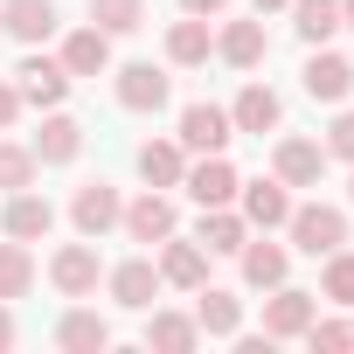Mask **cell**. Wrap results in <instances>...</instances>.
<instances>
[{
    "label": "cell",
    "mask_w": 354,
    "mask_h": 354,
    "mask_svg": "<svg viewBox=\"0 0 354 354\" xmlns=\"http://www.w3.org/2000/svg\"><path fill=\"white\" fill-rule=\"evenodd\" d=\"M243 236H250V223H243L230 202H223V209H202V250H209V257H236Z\"/></svg>",
    "instance_id": "obj_24"
},
{
    "label": "cell",
    "mask_w": 354,
    "mask_h": 354,
    "mask_svg": "<svg viewBox=\"0 0 354 354\" xmlns=\"http://www.w3.org/2000/svg\"><path fill=\"white\" fill-rule=\"evenodd\" d=\"M236 257H243V285H257V292L285 285V264H292V257H285V243H250V236H243V250H236Z\"/></svg>",
    "instance_id": "obj_26"
},
{
    "label": "cell",
    "mask_w": 354,
    "mask_h": 354,
    "mask_svg": "<svg viewBox=\"0 0 354 354\" xmlns=\"http://www.w3.org/2000/svg\"><path fill=\"white\" fill-rule=\"evenodd\" d=\"M278 118H285V97H278L271 84H243L236 104H230V125H236V132H257V139L278 132Z\"/></svg>",
    "instance_id": "obj_11"
},
{
    "label": "cell",
    "mask_w": 354,
    "mask_h": 354,
    "mask_svg": "<svg viewBox=\"0 0 354 354\" xmlns=\"http://www.w3.org/2000/svg\"><path fill=\"white\" fill-rule=\"evenodd\" d=\"M230 139H236V125H230L223 104H188L181 111V153H223Z\"/></svg>",
    "instance_id": "obj_5"
},
{
    "label": "cell",
    "mask_w": 354,
    "mask_h": 354,
    "mask_svg": "<svg viewBox=\"0 0 354 354\" xmlns=\"http://www.w3.org/2000/svg\"><path fill=\"white\" fill-rule=\"evenodd\" d=\"M223 8H230V0H181V15H202V21H209V15H223Z\"/></svg>",
    "instance_id": "obj_36"
},
{
    "label": "cell",
    "mask_w": 354,
    "mask_h": 354,
    "mask_svg": "<svg viewBox=\"0 0 354 354\" xmlns=\"http://www.w3.org/2000/svg\"><path fill=\"white\" fill-rule=\"evenodd\" d=\"M306 340H313L319 354H347V347H354V326H347V319H319V313H313Z\"/></svg>",
    "instance_id": "obj_33"
},
{
    "label": "cell",
    "mask_w": 354,
    "mask_h": 354,
    "mask_svg": "<svg viewBox=\"0 0 354 354\" xmlns=\"http://www.w3.org/2000/svg\"><path fill=\"white\" fill-rule=\"evenodd\" d=\"M319 299H333V306H354V250H326V278H319Z\"/></svg>",
    "instance_id": "obj_32"
},
{
    "label": "cell",
    "mask_w": 354,
    "mask_h": 354,
    "mask_svg": "<svg viewBox=\"0 0 354 354\" xmlns=\"http://www.w3.org/2000/svg\"><path fill=\"white\" fill-rule=\"evenodd\" d=\"M97 278H104V264H97V243H91V236H84V243H63V250L49 257V285H56L63 299H91Z\"/></svg>",
    "instance_id": "obj_2"
},
{
    "label": "cell",
    "mask_w": 354,
    "mask_h": 354,
    "mask_svg": "<svg viewBox=\"0 0 354 354\" xmlns=\"http://www.w3.org/2000/svg\"><path fill=\"white\" fill-rule=\"evenodd\" d=\"M0 230H8V236H21V243L49 236V230H56V209H49V195H35V188H15V195H8V209H0Z\"/></svg>",
    "instance_id": "obj_9"
},
{
    "label": "cell",
    "mask_w": 354,
    "mask_h": 354,
    "mask_svg": "<svg viewBox=\"0 0 354 354\" xmlns=\"http://www.w3.org/2000/svg\"><path fill=\"white\" fill-rule=\"evenodd\" d=\"M15 77H21V104H42V111H56V104L70 97V70H63V56H56V63H49V56H28Z\"/></svg>",
    "instance_id": "obj_10"
},
{
    "label": "cell",
    "mask_w": 354,
    "mask_h": 354,
    "mask_svg": "<svg viewBox=\"0 0 354 354\" xmlns=\"http://www.w3.org/2000/svg\"><path fill=\"white\" fill-rule=\"evenodd\" d=\"M160 285L202 292V285H209V250H202V243H181V236H167V243H160Z\"/></svg>",
    "instance_id": "obj_13"
},
{
    "label": "cell",
    "mask_w": 354,
    "mask_h": 354,
    "mask_svg": "<svg viewBox=\"0 0 354 354\" xmlns=\"http://www.w3.org/2000/svg\"><path fill=\"white\" fill-rule=\"evenodd\" d=\"M35 167H42V160H35L28 146L0 139V188H8V195H15V188H35Z\"/></svg>",
    "instance_id": "obj_31"
},
{
    "label": "cell",
    "mask_w": 354,
    "mask_h": 354,
    "mask_svg": "<svg viewBox=\"0 0 354 354\" xmlns=\"http://www.w3.org/2000/svg\"><path fill=\"white\" fill-rule=\"evenodd\" d=\"M299 77H306V97H313V104H340V97L354 91V63H347V56H333V49L306 56V70H299Z\"/></svg>",
    "instance_id": "obj_12"
},
{
    "label": "cell",
    "mask_w": 354,
    "mask_h": 354,
    "mask_svg": "<svg viewBox=\"0 0 354 354\" xmlns=\"http://www.w3.org/2000/svg\"><path fill=\"white\" fill-rule=\"evenodd\" d=\"M236 195H243V223H250V230H278V223L292 216V195H285L278 174H271V181H243Z\"/></svg>",
    "instance_id": "obj_17"
},
{
    "label": "cell",
    "mask_w": 354,
    "mask_h": 354,
    "mask_svg": "<svg viewBox=\"0 0 354 354\" xmlns=\"http://www.w3.org/2000/svg\"><path fill=\"white\" fill-rule=\"evenodd\" d=\"M118 223H125V236H132V243H167V236H174V202H167L160 188H146L139 202H125V209H118Z\"/></svg>",
    "instance_id": "obj_7"
},
{
    "label": "cell",
    "mask_w": 354,
    "mask_h": 354,
    "mask_svg": "<svg viewBox=\"0 0 354 354\" xmlns=\"http://www.w3.org/2000/svg\"><path fill=\"white\" fill-rule=\"evenodd\" d=\"M56 347H63V354H104V347H111V319L91 313V306H77V313H63Z\"/></svg>",
    "instance_id": "obj_19"
},
{
    "label": "cell",
    "mask_w": 354,
    "mask_h": 354,
    "mask_svg": "<svg viewBox=\"0 0 354 354\" xmlns=\"http://www.w3.org/2000/svg\"><path fill=\"white\" fill-rule=\"evenodd\" d=\"M132 160H139V181H146V188H181V174H188L181 139H146Z\"/></svg>",
    "instance_id": "obj_20"
},
{
    "label": "cell",
    "mask_w": 354,
    "mask_h": 354,
    "mask_svg": "<svg viewBox=\"0 0 354 354\" xmlns=\"http://www.w3.org/2000/svg\"><path fill=\"white\" fill-rule=\"evenodd\" d=\"M63 70H70V77H104V70H111V35H104V28H77V35L63 42Z\"/></svg>",
    "instance_id": "obj_23"
},
{
    "label": "cell",
    "mask_w": 354,
    "mask_h": 354,
    "mask_svg": "<svg viewBox=\"0 0 354 354\" xmlns=\"http://www.w3.org/2000/svg\"><path fill=\"white\" fill-rule=\"evenodd\" d=\"M118 104H125V111H160V104H167V70L125 63V70H118Z\"/></svg>",
    "instance_id": "obj_21"
},
{
    "label": "cell",
    "mask_w": 354,
    "mask_h": 354,
    "mask_svg": "<svg viewBox=\"0 0 354 354\" xmlns=\"http://www.w3.org/2000/svg\"><path fill=\"white\" fill-rule=\"evenodd\" d=\"M35 285V250L15 236V243H0V299H21Z\"/></svg>",
    "instance_id": "obj_29"
},
{
    "label": "cell",
    "mask_w": 354,
    "mask_h": 354,
    "mask_svg": "<svg viewBox=\"0 0 354 354\" xmlns=\"http://www.w3.org/2000/svg\"><path fill=\"white\" fill-rule=\"evenodd\" d=\"M0 347H15V313H8V299H0Z\"/></svg>",
    "instance_id": "obj_37"
},
{
    "label": "cell",
    "mask_w": 354,
    "mask_h": 354,
    "mask_svg": "<svg viewBox=\"0 0 354 354\" xmlns=\"http://www.w3.org/2000/svg\"><path fill=\"white\" fill-rule=\"evenodd\" d=\"M104 285H111V299H118L125 313H146V306L160 299V264H153V257H132V264H118Z\"/></svg>",
    "instance_id": "obj_15"
},
{
    "label": "cell",
    "mask_w": 354,
    "mask_h": 354,
    "mask_svg": "<svg viewBox=\"0 0 354 354\" xmlns=\"http://www.w3.org/2000/svg\"><path fill=\"white\" fill-rule=\"evenodd\" d=\"M313 313H319V299H313V292L271 285V299H264V340H306Z\"/></svg>",
    "instance_id": "obj_3"
},
{
    "label": "cell",
    "mask_w": 354,
    "mask_h": 354,
    "mask_svg": "<svg viewBox=\"0 0 354 354\" xmlns=\"http://www.w3.org/2000/svg\"><path fill=\"white\" fill-rule=\"evenodd\" d=\"M195 326H202L209 340H236V333H243V299H236V292H216V285H209V292L195 299Z\"/></svg>",
    "instance_id": "obj_22"
},
{
    "label": "cell",
    "mask_w": 354,
    "mask_h": 354,
    "mask_svg": "<svg viewBox=\"0 0 354 354\" xmlns=\"http://www.w3.org/2000/svg\"><path fill=\"white\" fill-rule=\"evenodd\" d=\"M271 167H278L285 188H319V181H326V146H313V139H278Z\"/></svg>",
    "instance_id": "obj_8"
},
{
    "label": "cell",
    "mask_w": 354,
    "mask_h": 354,
    "mask_svg": "<svg viewBox=\"0 0 354 354\" xmlns=\"http://www.w3.org/2000/svg\"><path fill=\"white\" fill-rule=\"evenodd\" d=\"M0 28L15 42H49L56 35V0H0Z\"/></svg>",
    "instance_id": "obj_16"
},
{
    "label": "cell",
    "mask_w": 354,
    "mask_h": 354,
    "mask_svg": "<svg viewBox=\"0 0 354 354\" xmlns=\"http://www.w3.org/2000/svg\"><path fill=\"white\" fill-rule=\"evenodd\" d=\"M118 209H125V202H118V188H111V181H84V188H77V202H70V223H77V236H91V243H97V236L118 223Z\"/></svg>",
    "instance_id": "obj_6"
},
{
    "label": "cell",
    "mask_w": 354,
    "mask_h": 354,
    "mask_svg": "<svg viewBox=\"0 0 354 354\" xmlns=\"http://www.w3.org/2000/svg\"><path fill=\"white\" fill-rule=\"evenodd\" d=\"M21 118V84H0V125Z\"/></svg>",
    "instance_id": "obj_35"
},
{
    "label": "cell",
    "mask_w": 354,
    "mask_h": 354,
    "mask_svg": "<svg viewBox=\"0 0 354 354\" xmlns=\"http://www.w3.org/2000/svg\"><path fill=\"white\" fill-rule=\"evenodd\" d=\"M181 188H188L202 209H223V202H236V188H243V181H236V167H230L223 153H202V160L181 174Z\"/></svg>",
    "instance_id": "obj_4"
},
{
    "label": "cell",
    "mask_w": 354,
    "mask_h": 354,
    "mask_svg": "<svg viewBox=\"0 0 354 354\" xmlns=\"http://www.w3.org/2000/svg\"><path fill=\"white\" fill-rule=\"evenodd\" d=\"M216 56H223L230 70H257V63L271 56V35H264V21H230V28L216 35Z\"/></svg>",
    "instance_id": "obj_18"
},
{
    "label": "cell",
    "mask_w": 354,
    "mask_h": 354,
    "mask_svg": "<svg viewBox=\"0 0 354 354\" xmlns=\"http://www.w3.org/2000/svg\"><path fill=\"white\" fill-rule=\"evenodd\" d=\"M292 28H299L306 42H326V35L340 28V0H292Z\"/></svg>",
    "instance_id": "obj_30"
},
{
    "label": "cell",
    "mask_w": 354,
    "mask_h": 354,
    "mask_svg": "<svg viewBox=\"0 0 354 354\" xmlns=\"http://www.w3.org/2000/svg\"><path fill=\"white\" fill-rule=\"evenodd\" d=\"M285 230H292V243H299L306 257H326V250H340V243H347V216H340V209H326V202L292 209V216H285Z\"/></svg>",
    "instance_id": "obj_1"
},
{
    "label": "cell",
    "mask_w": 354,
    "mask_h": 354,
    "mask_svg": "<svg viewBox=\"0 0 354 354\" xmlns=\"http://www.w3.org/2000/svg\"><path fill=\"white\" fill-rule=\"evenodd\" d=\"M326 160H354V111H340L326 125Z\"/></svg>",
    "instance_id": "obj_34"
},
{
    "label": "cell",
    "mask_w": 354,
    "mask_h": 354,
    "mask_svg": "<svg viewBox=\"0 0 354 354\" xmlns=\"http://www.w3.org/2000/svg\"><path fill=\"white\" fill-rule=\"evenodd\" d=\"M347 202H354V181H347Z\"/></svg>",
    "instance_id": "obj_40"
},
{
    "label": "cell",
    "mask_w": 354,
    "mask_h": 354,
    "mask_svg": "<svg viewBox=\"0 0 354 354\" xmlns=\"http://www.w3.org/2000/svg\"><path fill=\"white\" fill-rule=\"evenodd\" d=\"M91 28H104V35H139V28H146V0H91Z\"/></svg>",
    "instance_id": "obj_28"
},
{
    "label": "cell",
    "mask_w": 354,
    "mask_h": 354,
    "mask_svg": "<svg viewBox=\"0 0 354 354\" xmlns=\"http://www.w3.org/2000/svg\"><path fill=\"white\" fill-rule=\"evenodd\" d=\"M250 8H257V15H278V8H292V0H250Z\"/></svg>",
    "instance_id": "obj_38"
},
{
    "label": "cell",
    "mask_w": 354,
    "mask_h": 354,
    "mask_svg": "<svg viewBox=\"0 0 354 354\" xmlns=\"http://www.w3.org/2000/svg\"><path fill=\"white\" fill-rule=\"evenodd\" d=\"M340 28H354V0H340Z\"/></svg>",
    "instance_id": "obj_39"
},
{
    "label": "cell",
    "mask_w": 354,
    "mask_h": 354,
    "mask_svg": "<svg viewBox=\"0 0 354 354\" xmlns=\"http://www.w3.org/2000/svg\"><path fill=\"white\" fill-rule=\"evenodd\" d=\"M209 49H216V35H209L202 15H188V21H174V28H167V63L195 70V63H209Z\"/></svg>",
    "instance_id": "obj_25"
},
{
    "label": "cell",
    "mask_w": 354,
    "mask_h": 354,
    "mask_svg": "<svg viewBox=\"0 0 354 354\" xmlns=\"http://www.w3.org/2000/svg\"><path fill=\"white\" fill-rule=\"evenodd\" d=\"M195 340H202V326L188 313H153L146 319V347H160V354H188Z\"/></svg>",
    "instance_id": "obj_27"
},
{
    "label": "cell",
    "mask_w": 354,
    "mask_h": 354,
    "mask_svg": "<svg viewBox=\"0 0 354 354\" xmlns=\"http://www.w3.org/2000/svg\"><path fill=\"white\" fill-rule=\"evenodd\" d=\"M42 167H70L77 153H84V125L70 118V111H49L42 118V132H35V146H28Z\"/></svg>",
    "instance_id": "obj_14"
}]
</instances>
